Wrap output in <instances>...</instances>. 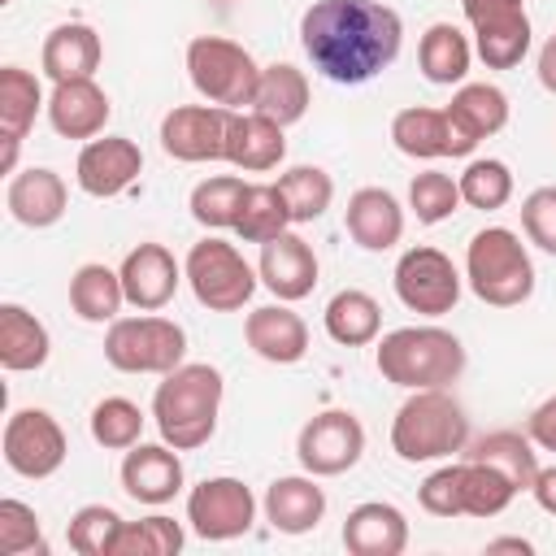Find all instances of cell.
Masks as SVG:
<instances>
[{
  "label": "cell",
  "instance_id": "obj_11",
  "mask_svg": "<svg viewBox=\"0 0 556 556\" xmlns=\"http://www.w3.org/2000/svg\"><path fill=\"white\" fill-rule=\"evenodd\" d=\"M295 456H300L304 473L339 478L365 456V426L348 408H326L304 421V430L295 439Z\"/></svg>",
  "mask_w": 556,
  "mask_h": 556
},
{
  "label": "cell",
  "instance_id": "obj_30",
  "mask_svg": "<svg viewBox=\"0 0 556 556\" xmlns=\"http://www.w3.org/2000/svg\"><path fill=\"white\" fill-rule=\"evenodd\" d=\"M469 61H473V48H469V39H465L460 26H452V22L426 26V35L417 43V65H421L426 83H434V87L465 83Z\"/></svg>",
  "mask_w": 556,
  "mask_h": 556
},
{
  "label": "cell",
  "instance_id": "obj_3",
  "mask_svg": "<svg viewBox=\"0 0 556 556\" xmlns=\"http://www.w3.org/2000/svg\"><path fill=\"white\" fill-rule=\"evenodd\" d=\"M378 374L404 391L447 387L465 374V348L443 326H400L378 339Z\"/></svg>",
  "mask_w": 556,
  "mask_h": 556
},
{
  "label": "cell",
  "instance_id": "obj_18",
  "mask_svg": "<svg viewBox=\"0 0 556 556\" xmlns=\"http://www.w3.org/2000/svg\"><path fill=\"white\" fill-rule=\"evenodd\" d=\"M122 491L139 504H169L182 491V460L178 447L161 443H135L122 460Z\"/></svg>",
  "mask_w": 556,
  "mask_h": 556
},
{
  "label": "cell",
  "instance_id": "obj_54",
  "mask_svg": "<svg viewBox=\"0 0 556 556\" xmlns=\"http://www.w3.org/2000/svg\"><path fill=\"white\" fill-rule=\"evenodd\" d=\"M222 4H230V0H222Z\"/></svg>",
  "mask_w": 556,
  "mask_h": 556
},
{
  "label": "cell",
  "instance_id": "obj_36",
  "mask_svg": "<svg viewBox=\"0 0 556 556\" xmlns=\"http://www.w3.org/2000/svg\"><path fill=\"white\" fill-rule=\"evenodd\" d=\"M243 195H248V182L235 178V174H213L204 182L191 187V217L208 230H235L239 222V208H243Z\"/></svg>",
  "mask_w": 556,
  "mask_h": 556
},
{
  "label": "cell",
  "instance_id": "obj_44",
  "mask_svg": "<svg viewBox=\"0 0 556 556\" xmlns=\"http://www.w3.org/2000/svg\"><path fill=\"white\" fill-rule=\"evenodd\" d=\"M0 552L4 556H22V552H48L43 543V526L39 513L22 500H0Z\"/></svg>",
  "mask_w": 556,
  "mask_h": 556
},
{
  "label": "cell",
  "instance_id": "obj_2",
  "mask_svg": "<svg viewBox=\"0 0 556 556\" xmlns=\"http://www.w3.org/2000/svg\"><path fill=\"white\" fill-rule=\"evenodd\" d=\"M222 395H226V382L213 365H200V361L187 365L182 361L178 369L161 374V382L152 391V421H156L161 439L178 452L204 447L217 430Z\"/></svg>",
  "mask_w": 556,
  "mask_h": 556
},
{
  "label": "cell",
  "instance_id": "obj_39",
  "mask_svg": "<svg viewBox=\"0 0 556 556\" xmlns=\"http://www.w3.org/2000/svg\"><path fill=\"white\" fill-rule=\"evenodd\" d=\"M460 182V200L469 208H482V213H495L513 200V169L495 156H478L465 165V174L456 178Z\"/></svg>",
  "mask_w": 556,
  "mask_h": 556
},
{
  "label": "cell",
  "instance_id": "obj_31",
  "mask_svg": "<svg viewBox=\"0 0 556 556\" xmlns=\"http://www.w3.org/2000/svg\"><path fill=\"white\" fill-rule=\"evenodd\" d=\"M122 304H126V287H122L117 269H109L100 261H87V265L74 269V278H70V308L83 321H96V326L117 321Z\"/></svg>",
  "mask_w": 556,
  "mask_h": 556
},
{
  "label": "cell",
  "instance_id": "obj_25",
  "mask_svg": "<svg viewBox=\"0 0 556 556\" xmlns=\"http://www.w3.org/2000/svg\"><path fill=\"white\" fill-rule=\"evenodd\" d=\"M343 547L352 556H400L408 547V521L387 500H365L343 521Z\"/></svg>",
  "mask_w": 556,
  "mask_h": 556
},
{
  "label": "cell",
  "instance_id": "obj_52",
  "mask_svg": "<svg viewBox=\"0 0 556 556\" xmlns=\"http://www.w3.org/2000/svg\"><path fill=\"white\" fill-rule=\"evenodd\" d=\"M486 552H521V556H530L534 547H530V539H491Z\"/></svg>",
  "mask_w": 556,
  "mask_h": 556
},
{
  "label": "cell",
  "instance_id": "obj_8",
  "mask_svg": "<svg viewBox=\"0 0 556 556\" xmlns=\"http://www.w3.org/2000/svg\"><path fill=\"white\" fill-rule=\"evenodd\" d=\"M182 274H187V287L191 295L208 308V313H235L252 300L261 274L243 261V252L226 239H200L191 243L187 261H182Z\"/></svg>",
  "mask_w": 556,
  "mask_h": 556
},
{
  "label": "cell",
  "instance_id": "obj_13",
  "mask_svg": "<svg viewBox=\"0 0 556 556\" xmlns=\"http://www.w3.org/2000/svg\"><path fill=\"white\" fill-rule=\"evenodd\" d=\"M187 521L208 543L239 539L256 521V495L239 478H204L187 495Z\"/></svg>",
  "mask_w": 556,
  "mask_h": 556
},
{
  "label": "cell",
  "instance_id": "obj_47",
  "mask_svg": "<svg viewBox=\"0 0 556 556\" xmlns=\"http://www.w3.org/2000/svg\"><path fill=\"white\" fill-rule=\"evenodd\" d=\"M473 52L482 56L486 70H513L526 61L530 52V22L513 26V30H495V35H473Z\"/></svg>",
  "mask_w": 556,
  "mask_h": 556
},
{
  "label": "cell",
  "instance_id": "obj_7",
  "mask_svg": "<svg viewBox=\"0 0 556 556\" xmlns=\"http://www.w3.org/2000/svg\"><path fill=\"white\" fill-rule=\"evenodd\" d=\"M187 356V330L169 317H117L104 330V361L117 374H169Z\"/></svg>",
  "mask_w": 556,
  "mask_h": 556
},
{
  "label": "cell",
  "instance_id": "obj_10",
  "mask_svg": "<svg viewBox=\"0 0 556 556\" xmlns=\"http://www.w3.org/2000/svg\"><path fill=\"white\" fill-rule=\"evenodd\" d=\"M0 452H4V465L17 478H35L39 482V478H52L65 465L70 443H65L61 421L48 408H17L4 421Z\"/></svg>",
  "mask_w": 556,
  "mask_h": 556
},
{
  "label": "cell",
  "instance_id": "obj_22",
  "mask_svg": "<svg viewBox=\"0 0 556 556\" xmlns=\"http://www.w3.org/2000/svg\"><path fill=\"white\" fill-rule=\"evenodd\" d=\"M343 226L365 252H387L404 235V208L387 187H361L348 195Z\"/></svg>",
  "mask_w": 556,
  "mask_h": 556
},
{
  "label": "cell",
  "instance_id": "obj_15",
  "mask_svg": "<svg viewBox=\"0 0 556 556\" xmlns=\"http://www.w3.org/2000/svg\"><path fill=\"white\" fill-rule=\"evenodd\" d=\"M391 143L413 161H439V156H469L473 143L452 126L447 109H400L391 117Z\"/></svg>",
  "mask_w": 556,
  "mask_h": 556
},
{
  "label": "cell",
  "instance_id": "obj_50",
  "mask_svg": "<svg viewBox=\"0 0 556 556\" xmlns=\"http://www.w3.org/2000/svg\"><path fill=\"white\" fill-rule=\"evenodd\" d=\"M530 491H534L539 508L556 517V465H552V469H539V478H534V486H530Z\"/></svg>",
  "mask_w": 556,
  "mask_h": 556
},
{
  "label": "cell",
  "instance_id": "obj_35",
  "mask_svg": "<svg viewBox=\"0 0 556 556\" xmlns=\"http://www.w3.org/2000/svg\"><path fill=\"white\" fill-rule=\"evenodd\" d=\"M282 230H291V208H287L282 187L278 182H248V195H243L235 235L248 239V243H269Z\"/></svg>",
  "mask_w": 556,
  "mask_h": 556
},
{
  "label": "cell",
  "instance_id": "obj_17",
  "mask_svg": "<svg viewBox=\"0 0 556 556\" xmlns=\"http://www.w3.org/2000/svg\"><path fill=\"white\" fill-rule=\"evenodd\" d=\"M256 274H261V282H265L278 300L295 304V300H304V295L317 287V252H313V243H308L304 235L282 230V235H274L269 243H261Z\"/></svg>",
  "mask_w": 556,
  "mask_h": 556
},
{
  "label": "cell",
  "instance_id": "obj_45",
  "mask_svg": "<svg viewBox=\"0 0 556 556\" xmlns=\"http://www.w3.org/2000/svg\"><path fill=\"white\" fill-rule=\"evenodd\" d=\"M417 500L430 517H465V460L439 465L421 486Z\"/></svg>",
  "mask_w": 556,
  "mask_h": 556
},
{
  "label": "cell",
  "instance_id": "obj_9",
  "mask_svg": "<svg viewBox=\"0 0 556 556\" xmlns=\"http://www.w3.org/2000/svg\"><path fill=\"white\" fill-rule=\"evenodd\" d=\"M395 295L408 313H421V317H443L456 308L460 300V269L452 265L447 252L430 248V243H417L408 248L400 261H395Z\"/></svg>",
  "mask_w": 556,
  "mask_h": 556
},
{
  "label": "cell",
  "instance_id": "obj_43",
  "mask_svg": "<svg viewBox=\"0 0 556 556\" xmlns=\"http://www.w3.org/2000/svg\"><path fill=\"white\" fill-rule=\"evenodd\" d=\"M122 530V513L109 508V504H83L70 526H65V539L78 556H109L113 552V539Z\"/></svg>",
  "mask_w": 556,
  "mask_h": 556
},
{
  "label": "cell",
  "instance_id": "obj_20",
  "mask_svg": "<svg viewBox=\"0 0 556 556\" xmlns=\"http://www.w3.org/2000/svg\"><path fill=\"white\" fill-rule=\"evenodd\" d=\"M243 339L269 365H295L308 352V326H304L300 313L287 308V300L252 308L248 321H243Z\"/></svg>",
  "mask_w": 556,
  "mask_h": 556
},
{
  "label": "cell",
  "instance_id": "obj_16",
  "mask_svg": "<svg viewBox=\"0 0 556 556\" xmlns=\"http://www.w3.org/2000/svg\"><path fill=\"white\" fill-rule=\"evenodd\" d=\"M122 287H126V304L143 308V313H156L174 300L178 282L187 278L182 265L174 261V252L165 243H139L122 256Z\"/></svg>",
  "mask_w": 556,
  "mask_h": 556
},
{
  "label": "cell",
  "instance_id": "obj_19",
  "mask_svg": "<svg viewBox=\"0 0 556 556\" xmlns=\"http://www.w3.org/2000/svg\"><path fill=\"white\" fill-rule=\"evenodd\" d=\"M109 96L96 78H74V83H52L48 96V122L61 139H96L109 126Z\"/></svg>",
  "mask_w": 556,
  "mask_h": 556
},
{
  "label": "cell",
  "instance_id": "obj_53",
  "mask_svg": "<svg viewBox=\"0 0 556 556\" xmlns=\"http://www.w3.org/2000/svg\"><path fill=\"white\" fill-rule=\"evenodd\" d=\"M0 4H9V0H0Z\"/></svg>",
  "mask_w": 556,
  "mask_h": 556
},
{
  "label": "cell",
  "instance_id": "obj_48",
  "mask_svg": "<svg viewBox=\"0 0 556 556\" xmlns=\"http://www.w3.org/2000/svg\"><path fill=\"white\" fill-rule=\"evenodd\" d=\"M473 35H495V30H513L526 26V0H460Z\"/></svg>",
  "mask_w": 556,
  "mask_h": 556
},
{
  "label": "cell",
  "instance_id": "obj_33",
  "mask_svg": "<svg viewBox=\"0 0 556 556\" xmlns=\"http://www.w3.org/2000/svg\"><path fill=\"white\" fill-rule=\"evenodd\" d=\"M465 456H469V460H482V465H495L500 473L513 478L517 491H530L534 478H539L534 439H530V434H517V430H491V434H482L478 443H469Z\"/></svg>",
  "mask_w": 556,
  "mask_h": 556
},
{
  "label": "cell",
  "instance_id": "obj_51",
  "mask_svg": "<svg viewBox=\"0 0 556 556\" xmlns=\"http://www.w3.org/2000/svg\"><path fill=\"white\" fill-rule=\"evenodd\" d=\"M539 83H543V91H552L556 96V35H547V43L539 48Z\"/></svg>",
  "mask_w": 556,
  "mask_h": 556
},
{
  "label": "cell",
  "instance_id": "obj_37",
  "mask_svg": "<svg viewBox=\"0 0 556 556\" xmlns=\"http://www.w3.org/2000/svg\"><path fill=\"white\" fill-rule=\"evenodd\" d=\"M187 543L182 526L165 513H152L143 521H122L109 556H178Z\"/></svg>",
  "mask_w": 556,
  "mask_h": 556
},
{
  "label": "cell",
  "instance_id": "obj_32",
  "mask_svg": "<svg viewBox=\"0 0 556 556\" xmlns=\"http://www.w3.org/2000/svg\"><path fill=\"white\" fill-rule=\"evenodd\" d=\"M252 109L274 117L278 126H291L308 113V78L304 70H295L291 61H274L261 70V83H256V96H252Z\"/></svg>",
  "mask_w": 556,
  "mask_h": 556
},
{
  "label": "cell",
  "instance_id": "obj_41",
  "mask_svg": "<svg viewBox=\"0 0 556 556\" xmlns=\"http://www.w3.org/2000/svg\"><path fill=\"white\" fill-rule=\"evenodd\" d=\"M460 204H465V200H460V182H456L452 174H443V169H426V174H417V178L408 182V208H413V217H417L421 226L447 222Z\"/></svg>",
  "mask_w": 556,
  "mask_h": 556
},
{
  "label": "cell",
  "instance_id": "obj_14",
  "mask_svg": "<svg viewBox=\"0 0 556 556\" xmlns=\"http://www.w3.org/2000/svg\"><path fill=\"white\" fill-rule=\"evenodd\" d=\"M139 174H143V152H139V143L126 139V135H104V139L96 135V139L83 143V152H78V161H74L78 187H83L87 195H96V200L122 195Z\"/></svg>",
  "mask_w": 556,
  "mask_h": 556
},
{
  "label": "cell",
  "instance_id": "obj_21",
  "mask_svg": "<svg viewBox=\"0 0 556 556\" xmlns=\"http://www.w3.org/2000/svg\"><path fill=\"white\" fill-rule=\"evenodd\" d=\"M4 204H9V217L30 226V230H43V226H56L65 217V204H70V191H65V178L48 165H30L22 174L9 178V191H4Z\"/></svg>",
  "mask_w": 556,
  "mask_h": 556
},
{
  "label": "cell",
  "instance_id": "obj_38",
  "mask_svg": "<svg viewBox=\"0 0 556 556\" xmlns=\"http://www.w3.org/2000/svg\"><path fill=\"white\" fill-rule=\"evenodd\" d=\"M278 187L287 195L291 222H317L330 208V200H334V178L321 165H291L278 178Z\"/></svg>",
  "mask_w": 556,
  "mask_h": 556
},
{
  "label": "cell",
  "instance_id": "obj_40",
  "mask_svg": "<svg viewBox=\"0 0 556 556\" xmlns=\"http://www.w3.org/2000/svg\"><path fill=\"white\" fill-rule=\"evenodd\" d=\"M143 434V413L135 400L126 395H104L96 408H91V439L109 452H126L135 447Z\"/></svg>",
  "mask_w": 556,
  "mask_h": 556
},
{
  "label": "cell",
  "instance_id": "obj_49",
  "mask_svg": "<svg viewBox=\"0 0 556 556\" xmlns=\"http://www.w3.org/2000/svg\"><path fill=\"white\" fill-rule=\"evenodd\" d=\"M526 434L534 439V447H543V452H556V395H547L534 413H530V421H526Z\"/></svg>",
  "mask_w": 556,
  "mask_h": 556
},
{
  "label": "cell",
  "instance_id": "obj_46",
  "mask_svg": "<svg viewBox=\"0 0 556 556\" xmlns=\"http://www.w3.org/2000/svg\"><path fill=\"white\" fill-rule=\"evenodd\" d=\"M521 230L534 248L556 256V187H534L521 200Z\"/></svg>",
  "mask_w": 556,
  "mask_h": 556
},
{
  "label": "cell",
  "instance_id": "obj_23",
  "mask_svg": "<svg viewBox=\"0 0 556 556\" xmlns=\"http://www.w3.org/2000/svg\"><path fill=\"white\" fill-rule=\"evenodd\" d=\"M104 56L100 35L87 22H61L48 30L43 48H39V70L52 83H74V78H96Z\"/></svg>",
  "mask_w": 556,
  "mask_h": 556
},
{
  "label": "cell",
  "instance_id": "obj_4",
  "mask_svg": "<svg viewBox=\"0 0 556 556\" xmlns=\"http://www.w3.org/2000/svg\"><path fill=\"white\" fill-rule=\"evenodd\" d=\"M469 447V417L460 408L456 395H447V387H430V391H413L395 421H391V452L408 465L421 460H447L456 452Z\"/></svg>",
  "mask_w": 556,
  "mask_h": 556
},
{
  "label": "cell",
  "instance_id": "obj_1",
  "mask_svg": "<svg viewBox=\"0 0 556 556\" xmlns=\"http://www.w3.org/2000/svg\"><path fill=\"white\" fill-rule=\"evenodd\" d=\"M404 22L378 0H317L300 17V48L330 83L356 87L400 56Z\"/></svg>",
  "mask_w": 556,
  "mask_h": 556
},
{
  "label": "cell",
  "instance_id": "obj_29",
  "mask_svg": "<svg viewBox=\"0 0 556 556\" xmlns=\"http://www.w3.org/2000/svg\"><path fill=\"white\" fill-rule=\"evenodd\" d=\"M321 321H326V334H330L339 348H365V343H374L378 330H382V308H378V300H374L369 291L343 287V291L330 295Z\"/></svg>",
  "mask_w": 556,
  "mask_h": 556
},
{
  "label": "cell",
  "instance_id": "obj_6",
  "mask_svg": "<svg viewBox=\"0 0 556 556\" xmlns=\"http://www.w3.org/2000/svg\"><path fill=\"white\" fill-rule=\"evenodd\" d=\"M187 74L191 87L222 109H252L256 83H261V65L252 61V52L235 39L222 35H195L187 43Z\"/></svg>",
  "mask_w": 556,
  "mask_h": 556
},
{
  "label": "cell",
  "instance_id": "obj_24",
  "mask_svg": "<svg viewBox=\"0 0 556 556\" xmlns=\"http://www.w3.org/2000/svg\"><path fill=\"white\" fill-rule=\"evenodd\" d=\"M287 126H278L274 117L256 113V109H235L230 113V130H226V161L248 169V174H265L287 156Z\"/></svg>",
  "mask_w": 556,
  "mask_h": 556
},
{
  "label": "cell",
  "instance_id": "obj_42",
  "mask_svg": "<svg viewBox=\"0 0 556 556\" xmlns=\"http://www.w3.org/2000/svg\"><path fill=\"white\" fill-rule=\"evenodd\" d=\"M513 495L517 486L508 473L465 456V517H500L513 504Z\"/></svg>",
  "mask_w": 556,
  "mask_h": 556
},
{
  "label": "cell",
  "instance_id": "obj_27",
  "mask_svg": "<svg viewBox=\"0 0 556 556\" xmlns=\"http://www.w3.org/2000/svg\"><path fill=\"white\" fill-rule=\"evenodd\" d=\"M48 326L22 304H0V365L9 374H30L48 365Z\"/></svg>",
  "mask_w": 556,
  "mask_h": 556
},
{
  "label": "cell",
  "instance_id": "obj_28",
  "mask_svg": "<svg viewBox=\"0 0 556 556\" xmlns=\"http://www.w3.org/2000/svg\"><path fill=\"white\" fill-rule=\"evenodd\" d=\"M447 117L478 148L482 139H491L508 126V96L495 83H460L447 104Z\"/></svg>",
  "mask_w": 556,
  "mask_h": 556
},
{
  "label": "cell",
  "instance_id": "obj_5",
  "mask_svg": "<svg viewBox=\"0 0 556 556\" xmlns=\"http://www.w3.org/2000/svg\"><path fill=\"white\" fill-rule=\"evenodd\" d=\"M465 282L491 308H517L534 295V261L517 230L486 226L465 248Z\"/></svg>",
  "mask_w": 556,
  "mask_h": 556
},
{
  "label": "cell",
  "instance_id": "obj_12",
  "mask_svg": "<svg viewBox=\"0 0 556 556\" xmlns=\"http://www.w3.org/2000/svg\"><path fill=\"white\" fill-rule=\"evenodd\" d=\"M230 113L222 104H174L161 117V148L165 156L182 165H204V161H226V130Z\"/></svg>",
  "mask_w": 556,
  "mask_h": 556
},
{
  "label": "cell",
  "instance_id": "obj_34",
  "mask_svg": "<svg viewBox=\"0 0 556 556\" xmlns=\"http://www.w3.org/2000/svg\"><path fill=\"white\" fill-rule=\"evenodd\" d=\"M39 109H48L39 78L22 65H4L0 70V135L4 139H26Z\"/></svg>",
  "mask_w": 556,
  "mask_h": 556
},
{
  "label": "cell",
  "instance_id": "obj_26",
  "mask_svg": "<svg viewBox=\"0 0 556 556\" xmlns=\"http://www.w3.org/2000/svg\"><path fill=\"white\" fill-rule=\"evenodd\" d=\"M326 517V491L313 473H287L274 478L265 491V521L278 534H308Z\"/></svg>",
  "mask_w": 556,
  "mask_h": 556
}]
</instances>
